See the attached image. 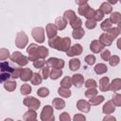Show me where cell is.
Masks as SVG:
<instances>
[{"instance_id": "3", "label": "cell", "mask_w": 121, "mask_h": 121, "mask_svg": "<svg viewBox=\"0 0 121 121\" xmlns=\"http://www.w3.org/2000/svg\"><path fill=\"white\" fill-rule=\"evenodd\" d=\"M9 59H10L11 61L17 63V64L20 65V66H25V65H26V64L28 63V61H29L28 57L24 56V55H23L21 52H19V51L13 52Z\"/></svg>"}, {"instance_id": "32", "label": "cell", "mask_w": 121, "mask_h": 121, "mask_svg": "<svg viewBox=\"0 0 121 121\" xmlns=\"http://www.w3.org/2000/svg\"><path fill=\"white\" fill-rule=\"evenodd\" d=\"M0 67H1V72L2 73H9V74H11L13 72V70H14V68L10 67L7 61H2L1 64H0Z\"/></svg>"}, {"instance_id": "25", "label": "cell", "mask_w": 121, "mask_h": 121, "mask_svg": "<svg viewBox=\"0 0 121 121\" xmlns=\"http://www.w3.org/2000/svg\"><path fill=\"white\" fill-rule=\"evenodd\" d=\"M80 67V60L78 59H72L69 60V68L71 71H77Z\"/></svg>"}, {"instance_id": "26", "label": "cell", "mask_w": 121, "mask_h": 121, "mask_svg": "<svg viewBox=\"0 0 121 121\" xmlns=\"http://www.w3.org/2000/svg\"><path fill=\"white\" fill-rule=\"evenodd\" d=\"M99 10L103 13V14H110L112 10V6L108 3V2H104L100 5V8H99Z\"/></svg>"}, {"instance_id": "44", "label": "cell", "mask_w": 121, "mask_h": 121, "mask_svg": "<svg viewBox=\"0 0 121 121\" xmlns=\"http://www.w3.org/2000/svg\"><path fill=\"white\" fill-rule=\"evenodd\" d=\"M112 101L115 107H121V95L120 94L114 95L112 98Z\"/></svg>"}, {"instance_id": "28", "label": "cell", "mask_w": 121, "mask_h": 121, "mask_svg": "<svg viewBox=\"0 0 121 121\" xmlns=\"http://www.w3.org/2000/svg\"><path fill=\"white\" fill-rule=\"evenodd\" d=\"M16 86H17V83L14 80H8L4 82V88L8 92H13L16 89Z\"/></svg>"}, {"instance_id": "15", "label": "cell", "mask_w": 121, "mask_h": 121, "mask_svg": "<svg viewBox=\"0 0 121 121\" xmlns=\"http://www.w3.org/2000/svg\"><path fill=\"white\" fill-rule=\"evenodd\" d=\"M103 45L100 43V42L98 40H94L91 43H90V49L93 53H100L103 50Z\"/></svg>"}, {"instance_id": "56", "label": "cell", "mask_w": 121, "mask_h": 121, "mask_svg": "<svg viewBox=\"0 0 121 121\" xmlns=\"http://www.w3.org/2000/svg\"><path fill=\"white\" fill-rule=\"evenodd\" d=\"M9 78H11V74H9V73H1L0 78H1V81L2 82L8 81L9 80Z\"/></svg>"}, {"instance_id": "9", "label": "cell", "mask_w": 121, "mask_h": 121, "mask_svg": "<svg viewBox=\"0 0 121 121\" xmlns=\"http://www.w3.org/2000/svg\"><path fill=\"white\" fill-rule=\"evenodd\" d=\"M70 45H71V39L69 37H63V38H61V41H60L57 50L67 52L69 50V48L71 47Z\"/></svg>"}, {"instance_id": "37", "label": "cell", "mask_w": 121, "mask_h": 121, "mask_svg": "<svg viewBox=\"0 0 121 121\" xmlns=\"http://www.w3.org/2000/svg\"><path fill=\"white\" fill-rule=\"evenodd\" d=\"M20 92L22 95H27L28 94H30L32 92V89H31V86L27 83H25L21 86V89H20Z\"/></svg>"}, {"instance_id": "43", "label": "cell", "mask_w": 121, "mask_h": 121, "mask_svg": "<svg viewBox=\"0 0 121 121\" xmlns=\"http://www.w3.org/2000/svg\"><path fill=\"white\" fill-rule=\"evenodd\" d=\"M96 95H97V90L96 89H87V91H85V96L89 99L93 98Z\"/></svg>"}, {"instance_id": "55", "label": "cell", "mask_w": 121, "mask_h": 121, "mask_svg": "<svg viewBox=\"0 0 121 121\" xmlns=\"http://www.w3.org/2000/svg\"><path fill=\"white\" fill-rule=\"evenodd\" d=\"M73 121H86V117H85V115H83L81 113H77L74 115Z\"/></svg>"}, {"instance_id": "46", "label": "cell", "mask_w": 121, "mask_h": 121, "mask_svg": "<svg viewBox=\"0 0 121 121\" xmlns=\"http://www.w3.org/2000/svg\"><path fill=\"white\" fill-rule=\"evenodd\" d=\"M70 26H72V28H73V29L79 28V27H81V26H82V21H81V19H80V18L77 17V19H76L74 22H72V23L70 24Z\"/></svg>"}, {"instance_id": "7", "label": "cell", "mask_w": 121, "mask_h": 121, "mask_svg": "<svg viewBox=\"0 0 121 121\" xmlns=\"http://www.w3.org/2000/svg\"><path fill=\"white\" fill-rule=\"evenodd\" d=\"M31 34H32L33 39L37 43H43L44 42V29L43 27H41V26L34 27L31 31Z\"/></svg>"}, {"instance_id": "13", "label": "cell", "mask_w": 121, "mask_h": 121, "mask_svg": "<svg viewBox=\"0 0 121 121\" xmlns=\"http://www.w3.org/2000/svg\"><path fill=\"white\" fill-rule=\"evenodd\" d=\"M72 83L77 88H80L84 83V78L81 74H75L72 77Z\"/></svg>"}, {"instance_id": "52", "label": "cell", "mask_w": 121, "mask_h": 121, "mask_svg": "<svg viewBox=\"0 0 121 121\" xmlns=\"http://www.w3.org/2000/svg\"><path fill=\"white\" fill-rule=\"evenodd\" d=\"M44 64H45V62H44V60H37L33 61V66H34L35 68H37V69L43 68Z\"/></svg>"}, {"instance_id": "19", "label": "cell", "mask_w": 121, "mask_h": 121, "mask_svg": "<svg viewBox=\"0 0 121 121\" xmlns=\"http://www.w3.org/2000/svg\"><path fill=\"white\" fill-rule=\"evenodd\" d=\"M25 121H37V113L34 110H28L24 114Z\"/></svg>"}, {"instance_id": "63", "label": "cell", "mask_w": 121, "mask_h": 121, "mask_svg": "<svg viewBox=\"0 0 121 121\" xmlns=\"http://www.w3.org/2000/svg\"><path fill=\"white\" fill-rule=\"evenodd\" d=\"M18 121H22V120H18Z\"/></svg>"}, {"instance_id": "33", "label": "cell", "mask_w": 121, "mask_h": 121, "mask_svg": "<svg viewBox=\"0 0 121 121\" xmlns=\"http://www.w3.org/2000/svg\"><path fill=\"white\" fill-rule=\"evenodd\" d=\"M72 85H73V83H72V78H70V77H65L60 81V87L69 89Z\"/></svg>"}, {"instance_id": "40", "label": "cell", "mask_w": 121, "mask_h": 121, "mask_svg": "<svg viewBox=\"0 0 121 121\" xmlns=\"http://www.w3.org/2000/svg\"><path fill=\"white\" fill-rule=\"evenodd\" d=\"M85 87L87 89H95L97 87V83L95 79L93 78H89L85 81Z\"/></svg>"}, {"instance_id": "24", "label": "cell", "mask_w": 121, "mask_h": 121, "mask_svg": "<svg viewBox=\"0 0 121 121\" xmlns=\"http://www.w3.org/2000/svg\"><path fill=\"white\" fill-rule=\"evenodd\" d=\"M95 70V73L97 74V75H102V74H105L107 71H108V67L106 64L104 63H98L95 66L94 68Z\"/></svg>"}, {"instance_id": "21", "label": "cell", "mask_w": 121, "mask_h": 121, "mask_svg": "<svg viewBox=\"0 0 121 121\" xmlns=\"http://www.w3.org/2000/svg\"><path fill=\"white\" fill-rule=\"evenodd\" d=\"M63 17L69 22V24H71L72 22H74V21L77 19L76 13H75V11L72 10V9H68V10L64 11V13H63Z\"/></svg>"}, {"instance_id": "4", "label": "cell", "mask_w": 121, "mask_h": 121, "mask_svg": "<svg viewBox=\"0 0 121 121\" xmlns=\"http://www.w3.org/2000/svg\"><path fill=\"white\" fill-rule=\"evenodd\" d=\"M41 120L42 121H55L53 107L49 105H45L41 112Z\"/></svg>"}, {"instance_id": "14", "label": "cell", "mask_w": 121, "mask_h": 121, "mask_svg": "<svg viewBox=\"0 0 121 121\" xmlns=\"http://www.w3.org/2000/svg\"><path fill=\"white\" fill-rule=\"evenodd\" d=\"M110 79L108 77H103L99 80V90L101 92H107L110 90Z\"/></svg>"}, {"instance_id": "18", "label": "cell", "mask_w": 121, "mask_h": 121, "mask_svg": "<svg viewBox=\"0 0 121 121\" xmlns=\"http://www.w3.org/2000/svg\"><path fill=\"white\" fill-rule=\"evenodd\" d=\"M55 26L58 30H63L67 26V20L64 17H58L55 20Z\"/></svg>"}, {"instance_id": "22", "label": "cell", "mask_w": 121, "mask_h": 121, "mask_svg": "<svg viewBox=\"0 0 121 121\" xmlns=\"http://www.w3.org/2000/svg\"><path fill=\"white\" fill-rule=\"evenodd\" d=\"M98 41L100 42V43H101L103 46H109V45H111L112 43V41L111 40V38H110L106 33L101 34V35L99 36V40H98Z\"/></svg>"}, {"instance_id": "20", "label": "cell", "mask_w": 121, "mask_h": 121, "mask_svg": "<svg viewBox=\"0 0 121 121\" xmlns=\"http://www.w3.org/2000/svg\"><path fill=\"white\" fill-rule=\"evenodd\" d=\"M121 89V78H114L110 84V90L112 92H117Z\"/></svg>"}, {"instance_id": "2", "label": "cell", "mask_w": 121, "mask_h": 121, "mask_svg": "<svg viewBox=\"0 0 121 121\" xmlns=\"http://www.w3.org/2000/svg\"><path fill=\"white\" fill-rule=\"evenodd\" d=\"M95 11V9H92L88 5V2L83 4V5H81V6H78V14L81 15V16H84L87 20L94 19Z\"/></svg>"}, {"instance_id": "8", "label": "cell", "mask_w": 121, "mask_h": 121, "mask_svg": "<svg viewBox=\"0 0 121 121\" xmlns=\"http://www.w3.org/2000/svg\"><path fill=\"white\" fill-rule=\"evenodd\" d=\"M46 65L52 68L61 70V68L64 67V60L61 59H58V58H49L46 60Z\"/></svg>"}, {"instance_id": "5", "label": "cell", "mask_w": 121, "mask_h": 121, "mask_svg": "<svg viewBox=\"0 0 121 121\" xmlns=\"http://www.w3.org/2000/svg\"><path fill=\"white\" fill-rule=\"evenodd\" d=\"M28 43V38L27 35L26 34V32L24 31H19L16 35V39H15V44L18 48H25L26 45Z\"/></svg>"}, {"instance_id": "51", "label": "cell", "mask_w": 121, "mask_h": 121, "mask_svg": "<svg viewBox=\"0 0 121 121\" xmlns=\"http://www.w3.org/2000/svg\"><path fill=\"white\" fill-rule=\"evenodd\" d=\"M100 55H101V59L103 60H108L109 61V60L111 58V52H110V50H108V49L103 50Z\"/></svg>"}, {"instance_id": "60", "label": "cell", "mask_w": 121, "mask_h": 121, "mask_svg": "<svg viewBox=\"0 0 121 121\" xmlns=\"http://www.w3.org/2000/svg\"><path fill=\"white\" fill-rule=\"evenodd\" d=\"M117 29H118L119 33H121V23H119V24H118V26H117Z\"/></svg>"}, {"instance_id": "41", "label": "cell", "mask_w": 121, "mask_h": 121, "mask_svg": "<svg viewBox=\"0 0 121 121\" xmlns=\"http://www.w3.org/2000/svg\"><path fill=\"white\" fill-rule=\"evenodd\" d=\"M8 58H10L9 50L6 49V48H1V49H0V60L4 61V60H5L6 59H8Z\"/></svg>"}, {"instance_id": "57", "label": "cell", "mask_w": 121, "mask_h": 121, "mask_svg": "<svg viewBox=\"0 0 121 121\" xmlns=\"http://www.w3.org/2000/svg\"><path fill=\"white\" fill-rule=\"evenodd\" d=\"M102 121H116V118L114 116H112V115H105L103 120Z\"/></svg>"}, {"instance_id": "10", "label": "cell", "mask_w": 121, "mask_h": 121, "mask_svg": "<svg viewBox=\"0 0 121 121\" xmlns=\"http://www.w3.org/2000/svg\"><path fill=\"white\" fill-rule=\"evenodd\" d=\"M81 53H82V46L79 43H76L69 48V50L66 52V55L68 57H74V56H78Z\"/></svg>"}, {"instance_id": "42", "label": "cell", "mask_w": 121, "mask_h": 121, "mask_svg": "<svg viewBox=\"0 0 121 121\" xmlns=\"http://www.w3.org/2000/svg\"><path fill=\"white\" fill-rule=\"evenodd\" d=\"M120 62V58L117 56V55H113V56H111L110 60H109V63L111 66H116L118 63Z\"/></svg>"}, {"instance_id": "58", "label": "cell", "mask_w": 121, "mask_h": 121, "mask_svg": "<svg viewBox=\"0 0 121 121\" xmlns=\"http://www.w3.org/2000/svg\"><path fill=\"white\" fill-rule=\"evenodd\" d=\"M116 45H117V48H118L119 50H121V38H119V39L117 40Z\"/></svg>"}, {"instance_id": "53", "label": "cell", "mask_w": 121, "mask_h": 121, "mask_svg": "<svg viewBox=\"0 0 121 121\" xmlns=\"http://www.w3.org/2000/svg\"><path fill=\"white\" fill-rule=\"evenodd\" d=\"M103 17H104V14L99 10V9H96L95 11V15H94V19L97 22V21H101L102 19H103Z\"/></svg>"}, {"instance_id": "12", "label": "cell", "mask_w": 121, "mask_h": 121, "mask_svg": "<svg viewBox=\"0 0 121 121\" xmlns=\"http://www.w3.org/2000/svg\"><path fill=\"white\" fill-rule=\"evenodd\" d=\"M77 108H78V111H80L82 112H89L91 105L88 101H86L84 99H79L77 102Z\"/></svg>"}, {"instance_id": "45", "label": "cell", "mask_w": 121, "mask_h": 121, "mask_svg": "<svg viewBox=\"0 0 121 121\" xmlns=\"http://www.w3.org/2000/svg\"><path fill=\"white\" fill-rule=\"evenodd\" d=\"M37 95L39 96H41V97H45V96H47L49 95V90L47 88H45V87H42L37 91Z\"/></svg>"}, {"instance_id": "6", "label": "cell", "mask_w": 121, "mask_h": 121, "mask_svg": "<svg viewBox=\"0 0 121 121\" xmlns=\"http://www.w3.org/2000/svg\"><path fill=\"white\" fill-rule=\"evenodd\" d=\"M24 105L26 106L27 108H29V110H38L40 108L41 102L39 99L33 97V96H26L24 99Z\"/></svg>"}, {"instance_id": "36", "label": "cell", "mask_w": 121, "mask_h": 121, "mask_svg": "<svg viewBox=\"0 0 121 121\" xmlns=\"http://www.w3.org/2000/svg\"><path fill=\"white\" fill-rule=\"evenodd\" d=\"M61 75H62V71H61L60 69L52 68V70H51V72H50V78H51V79H53V80L58 79Z\"/></svg>"}, {"instance_id": "59", "label": "cell", "mask_w": 121, "mask_h": 121, "mask_svg": "<svg viewBox=\"0 0 121 121\" xmlns=\"http://www.w3.org/2000/svg\"><path fill=\"white\" fill-rule=\"evenodd\" d=\"M85 3H87V1H76V4H78V6H81V5L85 4Z\"/></svg>"}, {"instance_id": "30", "label": "cell", "mask_w": 121, "mask_h": 121, "mask_svg": "<svg viewBox=\"0 0 121 121\" xmlns=\"http://www.w3.org/2000/svg\"><path fill=\"white\" fill-rule=\"evenodd\" d=\"M106 34L111 38L112 41H113L114 39H116L119 35V31L117 29V27H112L110 28L108 31H106Z\"/></svg>"}, {"instance_id": "61", "label": "cell", "mask_w": 121, "mask_h": 121, "mask_svg": "<svg viewBox=\"0 0 121 121\" xmlns=\"http://www.w3.org/2000/svg\"><path fill=\"white\" fill-rule=\"evenodd\" d=\"M109 4H116L117 3V1H112V0H109V2H108Z\"/></svg>"}, {"instance_id": "31", "label": "cell", "mask_w": 121, "mask_h": 121, "mask_svg": "<svg viewBox=\"0 0 121 121\" xmlns=\"http://www.w3.org/2000/svg\"><path fill=\"white\" fill-rule=\"evenodd\" d=\"M110 20L112 24H119L121 23V13L118 11H114L111 14Z\"/></svg>"}, {"instance_id": "49", "label": "cell", "mask_w": 121, "mask_h": 121, "mask_svg": "<svg viewBox=\"0 0 121 121\" xmlns=\"http://www.w3.org/2000/svg\"><path fill=\"white\" fill-rule=\"evenodd\" d=\"M22 71H23V68H15L13 70V72L11 73V78L16 79V78H20L21 74H22Z\"/></svg>"}, {"instance_id": "11", "label": "cell", "mask_w": 121, "mask_h": 121, "mask_svg": "<svg viewBox=\"0 0 121 121\" xmlns=\"http://www.w3.org/2000/svg\"><path fill=\"white\" fill-rule=\"evenodd\" d=\"M45 31H46L47 38L50 40V39H53V38H55L57 36L58 28L53 24H47L46 26H45Z\"/></svg>"}, {"instance_id": "16", "label": "cell", "mask_w": 121, "mask_h": 121, "mask_svg": "<svg viewBox=\"0 0 121 121\" xmlns=\"http://www.w3.org/2000/svg\"><path fill=\"white\" fill-rule=\"evenodd\" d=\"M102 111H103V113H105L106 115H108V114H110V113H112V112H113L115 111V106H114V104L112 103V100L107 101L104 104V106L102 108Z\"/></svg>"}, {"instance_id": "17", "label": "cell", "mask_w": 121, "mask_h": 121, "mask_svg": "<svg viewBox=\"0 0 121 121\" xmlns=\"http://www.w3.org/2000/svg\"><path fill=\"white\" fill-rule=\"evenodd\" d=\"M33 72L29 69V68H23V71H22V74H21V77L20 78L23 80V81H28V80H31L32 77H33Z\"/></svg>"}, {"instance_id": "29", "label": "cell", "mask_w": 121, "mask_h": 121, "mask_svg": "<svg viewBox=\"0 0 121 121\" xmlns=\"http://www.w3.org/2000/svg\"><path fill=\"white\" fill-rule=\"evenodd\" d=\"M60 41H61V38H60V36H56L55 38L50 39V40L48 41V45H49L50 47L54 48V49H57L58 46H59V44H60Z\"/></svg>"}, {"instance_id": "27", "label": "cell", "mask_w": 121, "mask_h": 121, "mask_svg": "<svg viewBox=\"0 0 121 121\" xmlns=\"http://www.w3.org/2000/svg\"><path fill=\"white\" fill-rule=\"evenodd\" d=\"M84 34H85V31H84V29H83L82 27L76 28V29H74L73 32H72V36H73V38L76 39V40L81 39V38L84 36Z\"/></svg>"}, {"instance_id": "48", "label": "cell", "mask_w": 121, "mask_h": 121, "mask_svg": "<svg viewBox=\"0 0 121 121\" xmlns=\"http://www.w3.org/2000/svg\"><path fill=\"white\" fill-rule=\"evenodd\" d=\"M84 60H85V62H86L88 65H93V64H95V57L94 55H87V56L85 57Z\"/></svg>"}, {"instance_id": "47", "label": "cell", "mask_w": 121, "mask_h": 121, "mask_svg": "<svg viewBox=\"0 0 121 121\" xmlns=\"http://www.w3.org/2000/svg\"><path fill=\"white\" fill-rule=\"evenodd\" d=\"M85 26L89 29H93L96 26V21L95 19H89V20H86L85 22Z\"/></svg>"}, {"instance_id": "64", "label": "cell", "mask_w": 121, "mask_h": 121, "mask_svg": "<svg viewBox=\"0 0 121 121\" xmlns=\"http://www.w3.org/2000/svg\"><path fill=\"white\" fill-rule=\"evenodd\" d=\"M120 3H121V2H120Z\"/></svg>"}, {"instance_id": "54", "label": "cell", "mask_w": 121, "mask_h": 121, "mask_svg": "<svg viewBox=\"0 0 121 121\" xmlns=\"http://www.w3.org/2000/svg\"><path fill=\"white\" fill-rule=\"evenodd\" d=\"M59 118H60V121H71V117H70L69 113L66 112L60 113Z\"/></svg>"}, {"instance_id": "34", "label": "cell", "mask_w": 121, "mask_h": 121, "mask_svg": "<svg viewBox=\"0 0 121 121\" xmlns=\"http://www.w3.org/2000/svg\"><path fill=\"white\" fill-rule=\"evenodd\" d=\"M103 101H104V96H103V95H96V96H95V97L89 99V103H90V105H92V106L98 105V104H100V103L103 102Z\"/></svg>"}, {"instance_id": "50", "label": "cell", "mask_w": 121, "mask_h": 121, "mask_svg": "<svg viewBox=\"0 0 121 121\" xmlns=\"http://www.w3.org/2000/svg\"><path fill=\"white\" fill-rule=\"evenodd\" d=\"M50 70H49V66H44L43 68H42V75H43V78L46 79L48 77H50Z\"/></svg>"}, {"instance_id": "39", "label": "cell", "mask_w": 121, "mask_h": 121, "mask_svg": "<svg viewBox=\"0 0 121 121\" xmlns=\"http://www.w3.org/2000/svg\"><path fill=\"white\" fill-rule=\"evenodd\" d=\"M112 23L111 22L110 19H105L102 23H101V29L104 30V31H108L110 28H112Z\"/></svg>"}, {"instance_id": "38", "label": "cell", "mask_w": 121, "mask_h": 121, "mask_svg": "<svg viewBox=\"0 0 121 121\" xmlns=\"http://www.w3.org/2000/svg\"><path fill=\"white\" fill-rule=\"evenodd\" d=\"M42 80H43V78L42 76L39 74V73H34L33 74V77L31 78V83L33 85H39L42 83Z\"/></svg>"}, {"instance_id": "1", "label": "cell", "mask_w": 121, "mask_h": 121, "mask_svg": "<svg viewBox=\"0 0 121 121\" xmlns=\"http://www.w3.org/2000/svg\"><path fill=\"white\" fill-rule=\"evenodd\" d=\"M26 52L28 54V60L31 61H35L37 60H43L49 54V51L45 46L37 45L35 43H30L26 48Z\"/></svg>"}, {"instance_id": "62", "label": "cell", "mask_w": 121, "mask_h": 121, "mask_svg": "<svg viewBox=\"0 0 121 121\" xmlns=\"http://www.w3.org/2000/svg\"><path fill=\"white\" fill-rule=\"evenodd\" d=\"M4 121H13V120H12L11 118H6V119H5Z\"/></svg>"}, {"instance_id": "23", "label": "cell", "mask_w": 121, "mask_h": 121, "mask_svg": "<svg viewBox=\"0 0 121 121\" xmlns=\"http://www.w3.org/2000/svg\"><path fill=\"white\" fill-rule=\"evenodd\" d=\"M52 105H53V107H54L55 109H57V110H61V109H63V108L65 107V102H64V100L61 99V98L55 97V98L53 99V101H52Z\"/></svg>"}, {"instance_id": "35", "label": "cell", "mask_w": 121, "mask_h": 121, "mask_svg": "<svg viewBox=\"0 0 121 121\" xmlns=\"http://www.w3.org/2000/svg\"><path fill=\"white\" fill-rule=\"evenodd\" d=\"M58 94L61 96V97H69L71 95V91L70 89H67V88H63V87H60L58 89Z\"/></svg>"}]
</instances>
